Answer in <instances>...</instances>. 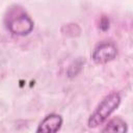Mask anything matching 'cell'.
Listing matches in <instances>:
<instances>
[{
  "instance_id": "1",
  "label": "cell",
  "mask_w": 133,
  "mask_h": 133,
  "mask_svg": "<svg viewBox=\"0 0 133 133\" xmlns=\"http://www.w3.org/2000/svg\"><path fill=\"white\" fill-rule=\"evenodd\" d=\"M119 103L121 97L117 92H112L105 97L88 118V127L96 128L99 125L103 124L107 119V117L118 107Z\"/></svg>"
},
{
  "instance_id": "2",
  "label": "cell",
  "mask_w": 133,
  "mask_h": 133,
  "mask_svg": "<svg viewBox=\"0 0 133 133\" xmlns=\"http://www.w3.org/2000/svg\"><path fill=\"white\" fill-rule=\"evenodd\" d=\"M8 30L17 35H26L33 29V21L25 14H19L18 16L10 18L7 23Z\"/></svg>"
},
{
  "instance_id": "3",
  "label": "cell",
  "mask_w": 133,
  "mask_h": 133,
  "mask_svg": "<svg viewBox=\"0 0 133 133\" xmlns=\"http://www.w3.org/2000/svg\"><path fill=\"white\" fill-rule=\"evenodd\" d=\"M117 53V49L115 45L111 42H103L100 43L92 52V59L98 64H104L108 61L112 60Z\"/></svg>"
},
{
  "instance_id": "4",
  "label": "cell",
  "mask_w": 133,
  "mask_h": 133,
  "mask_svg": "<svg viewBox=\"0 0 133 133\" xmlns=\"http://www.w3.org/2000/svg\"><path fill=\"white\" fill-rule=\"evenodd\" d=\"M62 125V118L58 114H49L47 115L38 125L36 133H56L59 131Z\"/></svg>"
},
{
  "instance_id": "5",
  "label": "cell",
  "mask_w": 133,
  "mask_h": 133,
  "mask_svg": "<svg viewBox=\"0 0 133 133\" xmlns=\"http://www.w3.org/2000/svg\"><path fill=\"white\" fill-rule=\"evenodd\" d=\"M127 124L121 117L110 119L102 129V133H127Z\"/></svg>"
},
{
  "instance_id": "6",
  "label": "cell",
  "mask_w": 133,
  "mask_h": 133,
  "mask_svg": "<svg viewBox=\"0 0 133 133\" xmlns=\"http://www.w3.org/2000/svg\"><path fill=\"white\" fill-rule=\"evenodd\" d=\"M108 27H109V21H108L107 18L103 17L102 20H101V22H100V28H102L103 30H106Z\"/></svg>"
}]
</instances>
